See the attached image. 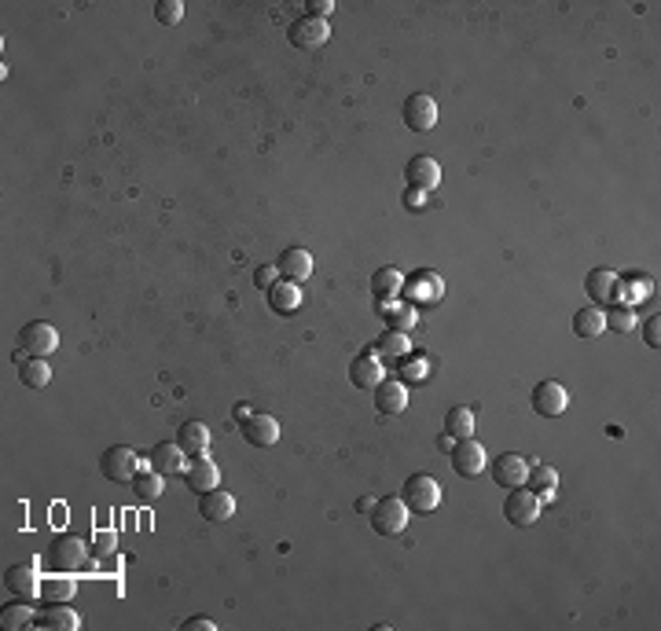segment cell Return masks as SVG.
Instances as JSON below:
<instances>
[{
	"mask_svg": "<svg viewBox=\"0 0 661 631\" xmlns=\"http://www.w3.org/2000/svg\"><path fill=\"white\" fill-rule=\"evenodd\" d=\"M48 565L55 569V572H77V569H85L89 565V547H85V540L81 536H55L52 543H48Z\"/></svg>",
	"mask_w": 661,
	"mask_h": 631,
	"instance_id": "cell-1",
	"label": "cell"
},
{
	"mask_svg": "<svg viewBox=\"0 0 661 631\" xmlns=\"http://www.w3.org/2000/svg\"><path fill=\"white\" fill-rule=\"evenodd\" d=\"M100 474L115 485H132V477L140 474V455L125 445H110L103 455H100Z\"/></svg>",
	"mask_w": 661,
	"mask_h": 631,
	"instance_id": "cell-2",
	"label": "cell"
},
{
	"mask_svg": "<svg viewBox=\"0 0 661 631\" xmlns=\"http://www.w3.org/2000/svg\"><path fill=\"white\" fill-rule=\"evenodd\" d=\"M401 500L408 503L411 514H434L441 507V485L430 474H411L401 488Z\"/></svg>",
	"mask_w": 661,
	"mask_h": 631,
	"instance_id": "cell-3",
	"label": "cell"
},
{
	"mask_svg": "<svg viewBox=\"0 0 661 631\" xmlns=\"http://www.w3.org/2000/svg\"><path fill=\"white\" fill-rule=\"evenodd\" d=\"M540 510H544V503H540V496L533 488H511L507 492V500H504V517L511 521V525H518V529H530V525H537L540 521Z\"/></svg>",
	"mask_w": 661,
	"mask_h": 631,
	"instance_id": "cell-4",
	"label": "cell"
},
{
	"mask_svg": "<svg viewBox=\"0 0 661 631\" xmlns=\"http://www.w3.org/2000/svg\"><path fill=\"white\" fill-rule=\"evenodd\" d=\"M368 517H371V529L378 536H397V532H404L411 510H408V503L401 496H386V500L375 503V510Z\"/></svg>",
	"mask_w": 661,
	"mask_h": 631,
	"instance_id": "cell-5",
	"label": "cell"
},
{
	"mask_svg": "<svg viewBox=\"0 0 661 631\" xmlns=\"http://www.w3.org/2000/svg\"><path fill=\"white\" fill-rule=\"evenodd\" d=\"M449 455H452V470H456L459 477H482V474L489 470V455H485V448L474 441V437L452 441Z\"/></svg>",
	"mask_w": 661,
	"mask_h": 631,
	"instance_id": "cell-6",
	"label": "cell"
},
{
	"mask_svg": "<svg viewBox=\"0 0 661 631\" xmlns=\"http://www.w3.org/2000/svg\"><path fill=\"white\" fill-rule=\"evenodd\" d=\"M287 41L301 51H316L330 41V22L327 19H313V15H301L298 22H291L287 30Z\"/></svg>",
	"mask_w": 661,
	"mask_h": 631,
	"instance_id": "cell-7",
	"label": "cell"
},
{
	"mask_svg": "<svg viewBox=\"0 0 661 631\" xmlns=\"http://www.w3.org/2000/svg\"><path fill=\"white\" fill-rule=\"evenodd\" d=\"M19 345L30 356H48V352L60 349V331H55L52 323H44V319H34V323H26L19 331Z\"/></svg>",
	"mask_w": 661,
	"mask_h": 631,
	"instance_id": "cell-8",
	"label": "cell"
},
{
	"mask_svg": "<svg viewBox=\"0 0 661 631\" xmlns=\"http://www.w3.org/2000/svg\"><path fill=\"white\" fill-rule=\"evenodd\" d=\"M489 474H492L496 485L511 492V488H522V485H526L530 462L522 459V455H514V452H504L500 459H492V462H489Z\"/></svg>",
	"mask_w": 661,
	"mask_h": 631,
	"instance_id": "cell-9",
	"label": "cell"
},
{
	"mask_svg": "<svg viewBox=\"0 0 661 631\" xmlns=\"http://www.w3.org/2000/svg\"><path fill=\"white\" fill-rule=\"evenodd\" d=\"M533 407H537V415H544V419H559V415H566V407H569V390L559 386V382H537Z\"/></svg>",
	"mask_w": 661,
	"mask_h": 631,
	"instance_id": "cell-10",
	"label": "cell"
},
{
	"mask_svg": "<svg viewBox=\"0 0 661 631\" xmlns=\"http://www.w3.org/2000/svg\"><path fill=\"white\" fill-rule=\"evenodd\" d=\"M404 125L411 132H430L437 125V103L426 92H411L404 99Z\"/></svg>",
	"mask_w": 661,
	"mask_h": 631,
	"instance_id": "cell-11",
	"label": "cell"
},
{
	"mask_svg": "<svg viewBox=\"0 0 661 631\" xmlns=\"http://www.w3.org/2000/svg\"><path fill=\"white\" fill-rule=\"evenodd\" d=\"M401 294L408 297V305H430V301H441L445 283H441L437 272H416L411 280H404Z\"/></svg>",
	"mask_w": 661,
	"mask_h": 631,
	"instance_id": "cell-12",
	"label": "cell"
},
{
	"mask_svg": "<svg viewBox=\"0 0 661 631\" xmlns=\"http://www.w3.org/2000/svg\"><path fill=\"white\" fill-rule=\"evenodd\" d=\"M184 485H187V492H213V488H220V470H217V462L210 459V455H199V459H191L187 466H184Z\"/></svg>",
	"mask_w": 661,
	"mask_h": 631,
	"instance_id": "cell-13",
	"label": "cell"
},
{
	"mask_svg": "<svg viewBox=\"0 0 661 631\" xmlns=\"http://www.w3.org/2000/svg\"><path fill=\"white\" fill-rule=\"evenodd\" d=\"M275 268H280V280L287 283H306L313 276V254L301 250V246H291V250L280 254V261H275Z\"/></svg>",
	"mask_w": 661,
	"mask_h": 631,
	"instance_id": "cell-14",
	"label": "cell"
},
{
	"mask_svg": "<svg viewBox=\"0 0 661 631\" xmlns=\"http://www.w3.org/2000/svg\"><path fill=\"white\" fill-rule=\"evenodd\" d=\"M243 441L254 445V448H272L275 441H280V422H275L272 415H261V411H254V415L243 422Z\"/></svg>",
	"mask_w": 661,
	"mask_h": 631,
	"instance_id": "cell-15",
	"label": "cell"
},
{
	"mask_svg": "<svg viewBox=\"0 0 661 631\" xmlns=\"http://www.w3.org/2000/svg\"><path fill=\"white\" fill-rule=\"evenodd\" d=\"M371 393H375V407L382 411V415H401V411L408 407V386L401 378H382Z\"/></svg>",
	"mask_w": 661,
	"mask_h": 631,
	"instance_id": "cell-16",
	"label": "cell"
},
{
	"mask_svg": "<svg viewBox=\"0 0 661 631\" xmlns=\"http://www.w3.org/2000/svg\"><path fill=\"white\" fill-rule=\"evenodd\" d=\"M34 627H41V631H77L81 617L67 606V602H48V606L34 617Z\"/></svg>",
	"mask_w": 661,
	"mask_h": 631,
	"instance_id": "cell-17",
	"label": "cell"
},
{
	"mask_svg": "<svg viewBox=\"0 0 661 631\" xmlns=\"http://www.w3.org/2000/svg\"><path fill=\"white\" fill-rule=\"evenodd\" d=\"M4 588H8L15 598H37V595H41L37 565H8V569H4Z\"/></svg>",
	"mask_w": 661,
	"mask_h": 631,
	"instance_id": "cell-18",
	"label": "cell"
},
{
	"mask_svg": "<svg viewBox=\"0 0 661 631\" xmlns=\"http://www.w3.org/2000/svg\"><path fill=\"white\" fill-rule=\"evenodd\" d=\"M382 378H386V367H382V360H378L375 352H361L349 364V382H353L356 390H375Z\"/></svg>",
	"mask_w": 661,
	"mask_h": 631,
	"instance_id": "cell-19",
	"label": "cell"
},
{
	"mask_svg": "<svg viewBox=\"0 0 661 631\" xmlns=\"http://www.w3.org/2000/svg\"><path fill=\"white\" fill-rule=\"evenodd\" d=\"M404 177H408V187L434 191L441 184V166H437V158H430V154H416L404 166Z\"/></svg>",
	"mask_w": 661,
	"mask_h": 631,
	"instance_id": "cell-20",
	"label": "cell"
},
{
	"mask_svg": "<svg viewBox=\"0 0 661 631\" xmlns=\"http://www.w3.org/2000/svg\"><path fill=\"white\" fill-rule=\"evenodd\" d=\"M265 297H268L272 316H294L301 309V287L298 283H287V280H280L272 290H265Z\"/></svg>",
	"mask_w": 661,
	"mask_h": 631,
	"instance_id": "cell-21",
	"label": "cell"
},
{
	"mask_svg": "<svg viewBox=\"0 0 661 631\" xmlns=\"http://www.w3.org/2000/svg\"><path fill=\"white\" fill-rule=\"evenodd\" d=\"M585 290L592 297V305H610L617 297V276L610 268H592L588 280H585Z\"/></svg>",
	"mask_w": 661,
	"mask_h": 631,
	"instance_id": "cell-22",
	"label": "cell"
},
{
	"mask_svg": "<svg viewBox=\"0 0 661 631\" xmlns=\"http://www.w3.org/2000/svg\"><path fill=\"white\" fill-rule=\"evenodd\" d=\"M378 316H382V323H386V331H411L416 327V305H401V301H378Z\"/></svg>",
	"mask_w": 661,
	"mask_h": 631,
	"instance_id": "cell-23",
	"label": "cell"
},
{
	"mask_svg": "<svg viewBox=\"0 0 661 631\" xmlns=\"http://www.w3.org/2000/svg\"><path fill=\"white\" fill-rule=\"evenodd\" d=\"M184 459L187 452L177 445V441H162L151 448V466L165 477V474H184Z\"/></svg>",
	"mask_w": 661,
	"mask_h": 631,
	"instance_id": "cell-24",
	"label": "cell"
},
{
	"mask_svg": "<svg viewBox=\"0 0 661 631\" xmlns=\"http://www.w3.org/2000/svg\"><path fill=\"white\" fill-rule=\"evenodd\" d=\"M199 514H203V521H228L235 514V500L228 496V492H220V488L203 492V496H199Z\"/></svg>",
	"mask_w": 661,
	"mask_h": 631,
	"instance_id": "cell-25",
	"label": "cell"
},
{
	"mask_svg": "<svg viewBox=\"0 0 661 631\" xmlns=\"http://www.w3.org/2000/svg\"><path fill=\"white\" fill-rule=\"evenodd\" d=\"M177 445H180L191 459H199V455L210 452V430H206L203 422H184V426L177 430Z\"/></svg>",
	"mask_w": 661,
	"mask_h": 631,
	"instance_id": "cell-26",
	"label": "cell"
},
{
	"mask_svg": "<svg viewBox=\"0 0 661 631\" xmlns=\"http://www.w3.org/2000/svg\"><path fill=\"white\" fill-rule=\"evenodd\" d=\"M401 287H404V276H401L394 264L375 268V276H371V294H375V301H394V297L401 294Z\"/></svg>",
	"mask_w": 661,
	"mask_h": 631,
	"instance_id": "cell-27",
	"label": "cell"
},
{
	"mask_svg": "<svg viewBox=\"0 0 661 631\" xmlns=\"http://www.w3.org/2000/svg\"><path fill=\"white\" fill-rule=\"evenodd\" d=\"M555 485H559V474H555V466H547V462H537L530 466V474H526V488H533L540 503H547L551 496H555Z\"/></svg>",
	"mask_w": 661,
	"mask_h": 631,
	"instance_id": "cell-28",
	"label": "cell"
},
{
	"mask_svg": "<svg viewBox=\"0 0 661 631\" xmlns=\"http://www.w3.org/2000/svg\"><path fill=\"white\" fill-rule=\"evenodd\" d=\"M606 331V316L599 305H588L581 312H573V335L577 338H599Z\"/></svg>",
	"mask_w": 661,
	"mask_h": 631,
	"instance_id": "cell-29",
	"label": "cell"
},
{
	"mask_svg": "<svg viewBox=\"0 0 661 631\" xmlns=\"http://www.w3.org/2000/svg\"><path fill=\"white\" fill-rule=\"evenodd\" d=\"M77 591V580H70V572H55L41 580V598L44 602H70Z\"/></svg>",
	"mask_w": 661,
	"mask_h": 631,
	"instance_id": "cell-30",
	"label": "cell"
},
{
	"mask_svg": "<svg viewBox=\"0 0 661 631\" xmlns=\"http://www.w3.org/2000/svg\"><path fill=\"white\" fill-rule=\"evenodd\" d=\"M34 617H37V610L30 606V598H19V602H12V606H4L0 624H4L8 631H22V627H34Z\"/></svg>",
	"mask_w": 661,
	"mask_h": 631,
	"instance_id": "cell-31",
	"label": "cell"
},
{
	"mask_svg": "<svg viewBox=\"0 0 661 631\" xmlns=\"http://www.w3.org/2000/svg\"><path fill=\"white\" fill-rule=\"evenodd\" d=\"M445 433L452 437V441H463V437H474V411L466 407V404L452 407L449 415H445Z\"/></svg>",
	"mask_w": 661,
	"mask_h": 631,
	"instance_id": "cell-32",
	"label": "cell"
},
{
	"mask_svg": "<svg viewBox=\"0 0 661 631\" xmlns=\"http://www.w3.org/2000/svg\"><path fill=\"white\" fill-rule=\"evenodd\" d=\"M132 492H136V500H140V503H155L165 492V481H162L158 470H140L132 477Z\"/></svg>",
	"mask_w": 661,
	"mask_h": 631,
	"instance_id": "cell-33",
	"label": "cell"
},
{
	"mask_svg": "<svg viewBox=\"0 0 661 631\" xmlns=\"http://www.w3.org/2000/svg\"><path fill=\"white\" fill-rule=\"evenodd\" d=\"M19 378H22V386H30V390H44L48 382H52V367L44 364V356H30L22 367H19Z\"/></svg>",
	"mask_w": 661,
	"mask_h": 631,
	"instance_id": "cell-34",
	"label": "cell"
},
{
	"mask_svg": "<svg viewBox=\"0 0 661 631\" xmlns=\"http://www.w3.org/2000/svg\"><path fill=\"white\" fill-rule=\"evenodd\" d=\"M606 316V331L614 335H628L636 331V312H632V305H614V309H602Z\"/></svg>",
	"mask_w": 661,
	"mask_h": 631,
	"instance_id": "cell-35",
	"label": "cell"
},
{
	"mask_svg": "<svg viewBox=\"0 0 661 631\" xmlns=\"http://www.w3.org/2000/svg\"><path fill=\"white\" fill-rule=\"evenodd\" d=\"M378 352H386V356H390V360H401V356H408L411 352V342H408V335L404 331H386L378 342Z\"/></svg>",
	"mask_w": 661,
	"mask_h": 631,
	"instance_id": "cell-36",
	"label": "cell"
},
{
	"mask_svg": "<svg viewBox=\"0 0 661 631\" xmlns=\"http://www.w3.org/2000/svg\"><path fill=\"white\" fill-rule=\"evenodd\" d=\"M155 22H162V26L184 22V4H180V0H158V4H155Z\"/></svg>",
	"mask_w": 661,
	"mask_h": 631,
	"instance_id": "cell-37",
	"label": "cell"
},
{
	"mask_svg": "<svg viewBox=\"0 0 661 631\" xmlns=\"http://www.w3.org/2000/svg\"><path fill=\"white\" fill-rule=\"evenodd\" d=\"M401 375H404V382H426L430 364L423 360V356H401Z\"/></svg>",
	"mask_w": 661,
	"mask_h": 631,
	"instance_id": "cell-38",
	"label": "cell"
},
{
	"mask_svg": "<svg viewBox=\"0 0 661 631\" xmlns=\"http://www.w3.org/2000/svg\"><path fill=\"white\" fill-rule=\"evenodd\" d=\"M275 283H280V268L275 264H258L254 268V287L258 290H272Z\"/></svg>",
	"mask_w": 661,
	"mask_h": 631,
	"instance_id": "cell-39",
	"label": "cell"
},
{
	"mask_svg": "<svg viewBox=\"0 0 661 631\" xmlns=\"http://www.w3.org/2000/svg\"><path fill=\"white\" fill-rule=\"evenodd\" d=\"M115 532H110V529H100L96 536H92V547H96V555H110V551H115Z\"/></svg>",
	"mask_w": 661,
	"mask_h": 631,
	"instance_id": "cell-40",
	"label": "cell"
},
{
	"mask_svg": "<svg viewBox=\"0 0 661 631\" xmlns=\"http://www.w3.org/2000/svg\"><path fill=\"white\" fill-rule=\"evenodd\" d=\"M306 8H309L313 19H327L330 22V15H335V0H309Z\"/></svg>",
	"mask_w": 661,
	"mask_h": 631,
	"instance_id": "cell-41",
	"label": "cell"
},
{
	"mask_svg": "<svg viewBox=\"0 0 661 631\" xmlns=\"http://www.w3.org/2000/svg\"><path fill=\"white\" fill-rule=\"evenodd\" d=\"M643 338H647V345H650V349H657V345H661V319H657V316H650V319L643 323Z\"/></svg>",
	"mask_w": 661,
	"mask_h": 631,
	"instance_id": "cell-42",
	"label": "cell"
},
{
	"mask_svg": "<svg viewBox=\"0 0 661 631\" xmlns=\"http://www.w3.org/2000/svg\"><path fill=\"white\" fill-rule=\"evenodd\" d=\"M426 195H430V191L408 187V191H404V206H408V209H423V206H426Z\"/></svg>",
	"mask_w": 661,
	"mask_h": 631,
	"instance_id": "cell-43",
	"label": "cell"
},
{
	"mask_svg": "<svg viewBox=\"0 0 661 631\" xmlns=\"http://www.w3.org/2000/svg\"><path fill=\"white\" fill-rule=\"evenodd\" d=\"M180 627H184V631H213L217 624H213L210 617H191V620H184Z\"/></svg>",
	"mask_w": 661,
	"mask_h": 631,
	"instance_id": "cell-44",
	"label": "cell"
},
{
	"mask_svg": "<svg viewBox=\"0 0 661 631\" xmlns=\"http://www.w3.org/2000/svg\"><path fill=\"white\" fill-rule=\"evenodd\" d=\"M232 415H235V422L243 426L246 419H251V415H254V407H251V404H235V411H232Z\"/></svg>",
	"mask_w": 661,
	"mask_h": 631,
	"instance_id": "cell-45",
	"label": "cell"
},
{
	"mask_svg": "<svg viewBox=\"0 0 661 631\" xmlns=\"http://www.w3.org/2000/svg\"><path fill=\"white\" fill-rule=\"evenodd\" d=\"M375 503H378V500H371V496H361V500H356L353 507H356V514H371V510H375Z\"/></svg>",
	"mask_w": 661,
	"mask_h": 631,
	"instance_id": "cell-46",
	"label": "cell"
}]
</instances>
